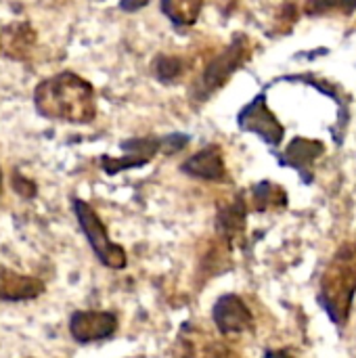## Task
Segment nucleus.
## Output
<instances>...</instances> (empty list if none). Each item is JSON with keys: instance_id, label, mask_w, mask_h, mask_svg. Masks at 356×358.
<instances>
[{"instance_id": "1a4fd4ad", "label": "nucleus", "mask_w": 356, "mask_h": 358, "mask_svg": "<svg viewBox=\"0 0 356 358\" xmlns=\"http://www.w3.org/2000/svg\"><path fill=\"white\" fill-rule=\"evenodd\" d=\"M38 42L36 29L27 21H13L0 27V57L8 61H25Z\"/></svg>"}, {"instance_id": "f8f14e48", "label": "nucleus", "mask_w": 356, "mask_h": 358, "mask_svg": "<svg viewBox=\"0 0 356 358\" xmlns=\"http://www.w3.org/2000/svg\"><path fill=\"white\" fill-rule=\"evenodd\" d=\"M183 172L193 178H201V180H222L225 178V162H222L220 149L216 145H212V147L197 151L183 164Z\"/></svg>"}, {"instance_id": "6e6552de", "label": "nucleus", "mask_w": 356, "mask_h": 358, "mask_svg": "<svg viewBox=\"0 0 356 358\" xmlns=\"http://www.w3.org/2000/svg\"><path fill=\"white\" fill-rule=\"evenodd\" d=\"M122 149L124 157H101V166L107 174L145 166L159 149H164V138H130L122 143Z\"/></svg>"}, {"instance_id": "9b49d317", "label": "nucleus", "mask_w": 356, "mask_h": 358, "mask_svg": "<svg viewBox=\"0 0 356 358\" xmlns=\"http://www.w3.org/2000/svg\"><path fill=\"white\" fill-rule=\"evenodd\" d=\"M245 216H248V206L241 197L222 206L216 216L218 239H222L225 243H229L233 248L245 231Z\"/></svg>"}, {"instance_id": "f3484780", "label": "nucleus", "mask_w": 356, "mask_h": 358, "mask_svg": "<svg viewBox=\"0 0 356 358\" xmlns=\"http://www.w3.org/2000/svg\"><path fill=\"white\" fill-rule=\"evenodd\" d=\"M180 71H183L180 61L174 59V57H162L155 63V73H157L159 80H174Z\"/></svg>"}, {"instance_id": "aec40b11", "label": "nucleus", "mask_w": 356, "mask_h": 358, "mask_svg": "<svg viewBox=\"0 0 356 358\" xmlns=\"http://www.w3.org/2000/svg\"><path fill=\"white\" fill-rule=\"evenodd\" d=\"M178 358H201L197 348H195V342L187 336V340H178Z\"/></svg>"}, {"instance_id": "5701e85b", "label": "nucleus", "mask_w": 356, "mask_h": 358, "mask_svg": "<svg viewBox=\"0 0 356 358\" xmlns=\"http://www.w3.org/2000/svg\"><path fill=\"white\" fill-rule=\"evenodd\" d=\"M0 195H2V170H0Z\"/></svg>"}, {"instance_id": "20e7f679", "label": "nucleus", "mask_w": 356, "mask_h": 358, "mask_svg": "<svg viewBox=\"0 0 356 358\" xmlns=\"http://www.w3.org/2000/svg\"><path fill=\"white\" fill-rule=\"evenodd\" d=\"M248 52H250V46H248V40L241 36V38H235L231 42V46L227 50H222V55H218L201 73V78L197 80L195 88H193V96L197 101H204L208 99L212 92H216L237 69L239 65L248 59Z\"/></svg>"}, {"instance_id": "dca6fc26", "label": "nucleus", "mask_w": 356, "mask_h": 358, "mask_svg": "<svg viewBox=\"0 0 356 358\" xmlns=\"http://www.w3.org/2000/svg\"><path fill=\"white\" fill-rule=\"evenodd\" d=\"M356 0H311L306 10L317 15V13H327V10H355Z\"/></svg>"}, {"instance_id": "ddd939ff", "label": "nucleus", "mask_w": 356, "mask_h": 358, "mask_svg": "<svg viewBox=\"0 0 356 358\" xmlns=\"http://www.w3.org/2000/svg\"><path fill=\"white\" fill-rule=\"evenodd\" d=\"M323 153V145L317 143V141H308V138H296L287 153H285V162L298 170H304L308 168L319 155Z\"/></svg>"}, {"instance_id": "2eb2a0df", "label": "nucleus", "mask_w": 356, "mask_h": 358, "mask_svg": "<svg viewBox=\"0 0 356 358\" xmlns=\"http://www.w3.org/2000/svg\"><path fill=\"white\" fill-rule=\"evenodd\" d=\"M252 201L258 212H264L271 208H283L287 203V195L275 182H260L252 191Z\"/></svg>"}, {"instance_id": "f03ea898", "label": "nucleus", "mask_w": 356, "mask_h": 358, "mask_svg": "<svg viewBox=\"0 0 356 358\" xmlns=\"http://www.w3.org/2000/svg\"><path fill=\"white\" fill-rule=\"evenodd\" d=\"M356 298V241L342 243L319 281V306L336 327H346Z\"/></svg>"}, {"instance_id": "412c9836", "label": "nucleus", "mask_w": 356, "mask_h": 358, "mask_svg": "<svg viewBox=\"0 0 356 358\" xmlns=\"http://www.w3.org/2000/svg\"><path fill=\"white\" fill-rule=\"evenodd\" d=\"M264 358H296L292 352H287V350H283V348H277V350H269Z\"/></svg>"}, {"instance_id": "a211bd4d", "label": "nucleus", "mask_w": 356, "mask_h": 358, "mask_svg": "<svg viewBox=\"0 0 356 358\" xmlns=\"http://www.w3.org/2000/svg\"><path fill=\"white\" fill-rule=\"evenodd\" d=\"M10 182H13V189H15V193H19L21 197H36V185H34V180H29V178H25L19 170H13V178H10Z\"/></svg>"}, {"instance_id": "9d476101", "label": "nucleus", "mask_w": 356, "mask_h": 358, "mask_svg": "<svg viewBox=\"0 0 356 358\" xmlns=\"http://www.w3.org/2000/svg\"><path fill=\"white\" fill-rule=\"evenodd\" d=\"M44 281L10 268H0V302H25L42 296Z\"/></svg>"}, {"instance_id": "39448f33", "label": "nucleus", "mask_w": 356, "mask_h": 358, "mask_svg": "<svg viewBox=\"0 0 356 358\" xmlns=\"http://www.w3.org/2000/svg\"><path fill=\"white\" fill-rule=\"evenodd\" d=\"M212 319L216 329L225 338H235L254 331V315L245 300L237 294L220 296L212 308Z\"/></svg>"}, {"instance_id": "4be33fe9", "label": "nucleus", "mask_w": 356, "mask_h": 358, "mask_svg": "<svg viewBox=\"0 0 356 358\" xmlns=\"http://www.w3.org/2000/svg\"><path fill=\"white\" fill-rule=\"evenodd\" d=\"M143 4H147V0H122V8L124 10H132V8H138V6H143Z\"/></svg>"}, {"instance_id": "f257e3e1", "label": "nucleus", "mask_w": 356, "mask_h": 358, "mask_svg": "<svg viewBox=\"0 0 356 358\" xmlns=\"http://www.w3.org/2000/svg\"><path fill=\"white\" fill-rule=\"evenodd\" d=\"M36 111L52 122L90 124L97 117V94L90 82L73 71H61L38 82L34 90Z\"/></svg>"}, {"instance_id": "423d86ee", "label": "nucleus", "mask_w": 356, "mask_h": 358, "mask_svg": "<svg viewBox=\"0 0 356 358\" xmlns=\"http://www.w3.org/2000/svg\"><path fill=\"white\" fill-rule=\"evenodd\" d=\"M120 327L118 315L107 310H78L69 319V334L78 344L105 342Z\"/></svg>"}, {"instance_id": "0eeeda50", "label": "nucleus", "mask_w": 356, "mask_h": 358, "mask_svg": "<svg viewBox=\"0 0 356 358\" xmlns=\"http://www.w3.org/2000/svg\"><path fill=\"white\" fill-rule=\"evenodd\" d=\"M237 122H239V126L243 130L258 134L269 145H279L281 138H283V126L273 115V111L266 107L264 96H256L252 103H248L241 109Z\"/></svg>"}, {"instance_id": "7ed1b4c3", "label": "nucleus", "mask_w": 356, "mask_h": 358, "mask_svg": "<svg viewBox=\"0 0 356 358\" xmlns=\"http://www.w3.org/2000/svg\"><path fill=\"white\" fill-rule=\"evenodd\" d=\"M71 206H73V214L78 218V224L86 237V241L90 243V250L94 252V256L99 258L101 264H105L107 268H113V271H120L128 264V258H126V252L122 245L113 243L103 220L99 218V214L94 212V208L82 199H71Z\"/></svg>"}, {"instance_id": "6ab92c4d", "label": "nucleus", "mask_w": 356, "mask_h": 358, "mask_svg": "<svg viewBox=\"0 0 356 358\" xmlns=\"http://www.w3.org/2000/svg\"><path fill=\"white\" fill-rule=\"evenodd\" d=\"M206 358H245L239 350H235L231 344L227 342H210Z\"/></svg>"}, {"instance_id": "4468645a", "label": "nucleus", "mask_w": 356, "mask_h": 358, "mask_svg": "<svg viewBox=\"0 0 356 358\" xmlns=\"http://www.w3.org/2000/svg\"><path fill=\"white\" fill-rule=\"evenodd\" d=\"M204 0H162V10L176 25H193L201 13Z\"/></svg>"}]
</instances>
